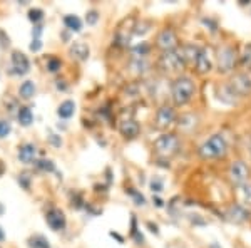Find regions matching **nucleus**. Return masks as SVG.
Returning <instances> with one entry per match:
<instances>
[{"instance_id":"obj_1","label":"nucleus","mask_w":251,"mask_h":248,"mask_svg":"<svg viewBox=\"0 0 251 248\" xmlns=\"http://www.w3.org/2000/svg\"><path fill=\"white\" fill-rule=\"evenodd\" d=\"M196 86L194 81L188 76H179L171 86V99L174 106H186L194 97Z\"/></svg>"},{"instance_id":"obj_2","label":"nucleus","mask_w":251,"mask_h":248,"mask_svg":"<svg viewBox=\"0 0 251 248\" xmlns=\"http://www.w3.org/2000/svg\"><path fill=\"white\" fill-rule=\"evenodd\" d=\"M226 153H228V143L223 134H213L198 149V154L203 160H218V158L226 156Z\"/></svg>"},{"instance_id":"obj_3","label":"nucleus","mask_w":251,"mask_h":248,"mask_svg":"<svg viewBox=\"0 0 251 248\" xmlns=\"http://www.w3.org/2000/svg\"><path fill=\"white\" fill-rule=\"evenodd\" d=\"M157 66H159L166 72H179L186 67V60L183 57V52L181 49L176 51H169L161 54L159 60H157Z\"/></svg>"},{"instance_id":"obj_4","label":"nucleus","mask_w":251,"mask_h":248,"mask_svg":"<svg viewBox=\"0 0 251 248\" xmlns=\"http://www.w3.org/2000/svg\"><path fill=\"white\" fill-rule=\"evenodd\" d=\"M216 62H218V71L221 74H228L231 72L234 66L238 62V54H236V49L231 46H223L218 49V54H216Z\"/></svg>"},{"instance_id":"obj_5","label":"nucleus","mask_w":251,"mask_h":248,"mask_svg":"<svg viewBox=\"0 0 251 248\" xmlns=\"http://www.w3.org/2000/svg\"><path fill=\"white\" fill-rule=\"evenodd\" d=\"M154 149L161 156H171L179 149V138L173 133H164L154 141Z\"/></svg>"},{"instance_id":"obj_6","label":"nucleus","mask_w":251,"mask_h":248,"mask_svg":"<svg viewBox=\"0 0 251 248\" xmlns=\"http://www.w3.org/2000/svg\"><path fill=\"white\" fill-rule=\"evenodd\" d=\"M228 178L233 186L241 188V186H245L250 181V168L246 166L245 161H233L228 169Z\"/></svg>"},{"instance_id":"obj_7","label":"nucleus","mask_w":251,"mask_h":248,"mask_svg":"<svg viewBox=\"0 0 251 248\" xmlns=\"http://www.w3.org/2000/svg\"><path fill=\"white\" fill-rule=\"evenodd\" d=\"M228 84L238 97L248 96L251 92V72L250 71L238 72V74H234L231 79H229Z\"/></svg>"},{"instance_id":"obj_8","label":"nucleus","mask_w":251,"mask_h":248,"mask_svg":"<svg viewBox=\"0 0 251 248\" xmlns=\"http://www.w3.org/2000/svg\"><path fill=\"white\" fill-rule=\"evenodd\" d=\"M177 46H179V40H177L176 32L173 29H163L157 34L156 37V47L161 49L163 52H169V51H176Z\"/></svg>"},{"instance_id":"obj_9","label":"nucleus","mask_w":251,"mask_h":248,"mask_svg":"<svg viewBox=\"0 0 251 248\" xmlns=\"http://www.w3.org/2000/svg\"><path fill=\"white\" fill-rule=\"evenodd\" d=\"M176 111L173 106L163 104L156 112V128L157 129H168L169 126L176 123Z\"/></svg>"},{"instance_id":"obj_10","label":"nucleus","mask_w":251,"mask_h":248,"mask_svg":"<svg viewBox=\"0 0 251 248\" xmlns=\"http://www.w3.org/2000/svg\"><path fill=\"white\" fill-rule=\"evenodd\" d=\"M46 221L54 231H60V230L66 228V215H64V211L59 208L49 210L46 215Z\"/></svg>"},{"instance_id":"obj_11","label":"nucleus","mask_w":251,"mask_h":248,"mask_svg":"<svg viewBox=\"0 0 251 248\" xmlns=\"http://www.w3.org/2000/svg\"><path fill=\"white\" fill-rule=\"evenodd\" d=\"M29 69H30L29 59H27L22 52L15 51L14 54H12V74H19V76L27 74Z\"/></svg>"},{"instance_id":"obj_12","label":"nucleus","mask_w":251,"mask_h":248,"mask_svg":"<svg viewBox=\"0 0 251 248\" xmlns=\"http://www.w3.org/2000/svg\"><path fill=\"white\" fill-rule=\"evenodd\" d=\"M211 69H213V62H211V57H209V51L203 47L200 51V55H198V60H196V71L200 72V74H208Z\"/></svg>"},{"instance_id":"obj_13","label":"nucleus","mask_w":251,"mask_h":248,"mask_svg":"<svg viewBox=\"0 0 251 248\" xmlns=\"http://www.w3.org/2000/svg\"><path fill=\"white\" fill-rule=\"evenodd\" d=\"M119 131H121V134H123L124 138L132 139V138H136L137 134H139L141 128H139V124H137L134 119H124L123 123L119 124Z\"/></svg>"},{"instance_id":"obj_14","label":"nucleus","mask_w":251,"mask_h":248,"mask_svg":"<svg viewBox=\"0 0 251 248\" xmlns=\"http://www.w3.org/2000/svg\"><path fill=\"white\" fill-rule=\"evenodd\" d=\"M228 218L231 220V221L234 223H243V221H246L248 220V211H246V208L243 205H231L229 206V210H228Z\"/></svg>"},{"instance_id":"obj_15","label":"nucleus","mask_w":251,"mask_h":248,"mask_svg":"<svg viewBox=\"0 0 251 248\" xmlns=\"http://www.w3.org/2000/svg\"><path fill=\"white\" fill-rule=\"evenodd\" d=\"M69 52H71L72 57L77 59V60H87V57H89L87 44L80 42V40H75V42L71 46V49H69Z\"/></svg>"},{"instance_id":"obj_16","label":"nucleus","mask_w":251,"mask_h":248,"mask_svg":"<svg viewBox=\"0 0 251 248\" xmlns=\"http://www.w3.org/2000/svg\"><path fill=\"white\" fill-rule=\"evenodd\" d=\"M200 51H201V47H196V46H193V44H188V46L181 47L183 57L186 60V66H188V64L196 66V60H198V55H200Z\"/></svg>"},{"instance_id":"obj_17","label":"nucleus","mask_w":251,"mask_h":248,"mask_svg":"<svg viewBox=\"0 0 251 248\" xmlns=\"http://www.w3.org/2000/svg\"><path fill=\"white\" fill-rule=\"evenodd\" d=\"M35 153H37L35 146L27 143V144H24V146H20V148H19V160L22 163H27V165H29V163L34 161Z\"/></svg>"},{"instance_id":"obj_18","label":"nucleus","mask_w":251,"mask_h":248,"mask_svg":"<svg viewBox=\"0 0 251 248\" xmlns=\"http://www.w3.org/2000/svg\"><path fill=\"white\" fill-rule=\"evenodd\" d=\"M74 112H75L74 101H64V103L60 104L59 109H57V114L60 117H64V119H69L71 116H74Z\"/></svg>"},{"instance_id":"obj_19","label":"nucleus","mask_w":251,"mask_h":248,"mask_svg":"<svg viewBox=\"0 0 251 248\" xmlns=\"http://www.w3.org/2000/svg\"><path fill=\"white\" fill-rule=\"evenodd\" d=\"M64 24H66V27L69 30L79 32L82 29V22H80V19L77 15H66V17H64Z\"/></svg>"},{"instance_id":"obj_20","label":"nucleus","mask_w":251,"mask_h":248,"mask_svg":"<svg viewBox=\"0 0 251 248\" xmlns=\"http://www.w3.org/2000/svg\"><path fill=\"white\" fill-rule=\"evenodd\" d=\"M19 123L22 126H30L34 121V114H32L30 108H19Z\"/></svg>"},{"instance_id":"obj_21","label":"nucleus","mask_w":251,"mask_h":248,"mask_svg":"<svg viewBox=\"0 0 251 248\" xmlns=\"http://www.w3.org/2000/svg\"><path fill=\"white\" fill-rule=\"evenodd\" d=\"M29 248H50V243L42 235H34L29 238Z\"/></svg>"},{"instance_id":"obj_22","label":"nucleus","mask_w":251,"mask_h":248,"mask_svg":"<svg viewBox=\"0 0 251 248\" xmlns=\"http://www.w3.org/2000/svg\"><path fill=\"white\" fill-rule=\"evenodd\" d=\"M34 94H35V84L32 83V81H25V83L20 86V96H22L24 99H30Z\"/></svg>"},{"instance_id":"obj_23","label":"nucleus","mask_w":251,"mask_h":248,"mask_svg":"<svg viewBox=\"0 0 251 248\" xmlns=\"http://www.w3.org/2000/svg\"><path fill=\"white\" fill-rule=\"evenodd\" d=\"M240 196H241L243 205L251 206V181H248L245 186H241L240 188Z\"/></svg>"},{"instance_id":"obj_24","label":"nucleus","mask_w":251,"mask_h":248,"mask_svg":"<svg viewBox=\"0 0 251 248\" xmlns=\"http://www.w3.org/2000/svg\"><path fill=\"white\" fill-rule=\"evenodd\" d=\"M149 51H151V47H149V44L141 42L139 46H136L134 49H132V54H134L137 59H143V57H146V55L149 54Z\"/></svg>"},{"instance_id":"obj_25","label":"nucleus","mask_w":251,"mask_h":248,"mask_svg":"<svg viewBox=\"0 0 251 248\" xmlns=\"http://www.w3.org/2000/svg\"><path fill=\"white\" fill-rule=\"evenodd\" d=\"M240 59H241V66L243 67L251 69V44L245 47V52H243V54L240 55Z\"/></svg>"},{"instance_id":"obj_26","label":"nucleus","mask_w":251,"mask_h":248,"mask_svg":"<svg viewBox=\"0 0 251 248\" xmlns=\"http://www.w3.org/2000/svg\"><path fill=\"white\" fill-rule=\"evenodd\" d=\"M132 67H134L137 72H141V74H143V72L148 71L149 62L146 60V57H143V59H137V57H136L134 60H132Z\"/></svg>"},{"instance_id":"obj_27","label":"nucleus","mask_w":251,"mask_h":248,"mask_svg":"<svg viewBox=\"0 0 251 248\" xmlns=\"http://www.w3.org/2000/svg\"><path fill=\"white\" fill-rule=\"evenodd\" d=\"M35 166H37L39 169H42V171H54L55 169L54 163L50 160H37L35 161Z\"/></svg>"},{"instance_id":"obj_28","label":"nucleus","mask_w":251,"mask_h":248,"mask_svg":"<svg viewBox=\"0 0 251 248\" xmlns=\"http://www.w3.org/2000/svg\"><path fill=\"white\" fill-rule=\"evenodd\" d=\"M44 19V10L42 9H30L29 10V20L32 22H40V20Z\"/></svg>"},{"instance_id":"obj_29","label":"nucleus","mask_w":251,"mask_h":248,"mask_svg":"<svg viewBox=\"0 0 251 248\" xmlns=\"http://www.w3.org/2000/svg\"><path fill=\"white\" fill-rule=\"evenodd\" d=\"M62 67V62H60V59H57V57H50L47 60V69L50 72H57L59 69Z\"/></svg>"},{"instance_id":"obj_30","label":"nucleus","mask_w":251,"mask_h":248,"mask_svg":"<svg viewBox=\"0 0 251 248\" xmlns=\"http://www.w3.org/2000/svg\"><path fill=\"white\" fill-rule=\"evenodd\" d=\"M127 193H129V194H131V196H132V198H134V200H136V205H141V206H143V205H144V203H146V200H144V196H143V194H141V193H137V191H136V190L129 188V190H127Z\"/></svg>"},{"instance_id":"obj_31","label":"nucleus","mask_w":251,"mask_h":248,"mask_svg":"<svg viewBox=\"0 0 251 248\" xmlns=\"http://www.w3.org/2000/svg\"><path fill=\"white\" fill-rule=\"evenodd\" d=\"M151 190H152V193H161V191H163V180H159V178H152Z\"/></svg>"},{"instance_id":"obj_32","label":"nucleus","mask_w":251,"mask_h":248,"mask_svg":"<svg viewBox=\"0 0 251 248\" xmlns=\"http://www.w3.org/2000/svg\"><path fill=\"white\" fill-rule=\"evenodd\" d=\"M99 20V14H97V10H89L87 15H86V22L89 26H94V24Z\"/></svg>"},{"instance_id":"obj_33","label":"nucleus","mask_w":251,"mask_h":248,"mask_svg":"<svg viewBox=\"0 0 251 248\" xmlns=\"http://www.w3.org/2000/svg\"><path fill=\"white\" fill-rule=\"evenodd\" d=\"M12 126L9 121H0V138H5L10 133Z\"/></svg>"},{"instance_id":"obj_34","label":"nucleus","mask_w":251,"mask_h":248,"mask_svg":"<svg viewBox=\"0 0 251 248\" xmlns=\"http://www.w3.org/2000/svg\"><path fill=\"white\" fill-rule=\"evenodd\" d=\"M29 181H30V176L27 173H24V174H20V176H19V183H22L25 190H29Z\"/></svg>"},{"instance_id":"obj_35","label":"nucleus","mask_w":251,"mask_h":248,"mask_svg":"<svg viewBox=\"0 0 251 248\" xmlns=\"http://www.w3.org/2000/svg\"><path fill=\"white\" fill-rule=\"evenodd\" d=\"M40 47H42V42H40V39H34V40H32V44H30V51L37 52V51H40Z\"/></svg>"},{"instance_id":"obj_36","label":"nucleus","mask_w":251,"mask_h":248,"mask_svg":"<svg viewBox=\"0 0 251 248\" xmlns=\"http://www.w3.org/2000/svg\"><path fill=\"white\" fill-rule=\"evenodd\" d=\"M32 34H34V37H35V39H39V37H40V34H42V27H40V26L34 27V30H32Z\"/></svg>"},{"instance_id":"obj_37","label":"nucleus","mask_w":251,"mask_h":248,"mask_svg":"<svg viewBox=\"0 0 251 248\" xmlns=\"http://www.w3.org/2000/svg\"><path fill=\"white\" fill-rule=\"evenodd\" d=\"M50 141H52V143H54L55 146H60V139H57V138H55V134H50Z\"/></svg>"},{"instance_id":"obj_38","label":"nucleus","mask_w":251,"mask_h":248,"mask_svg":"<svg viewBox=\"0 0 251 248\" xmlns=\"http://www.w3.org/2000/svg\"><path fill=\"white\" fill-rule=\"evenodd\" d=\"M111 237H114L116 240H117V242H119V243H123L124 242V240H123V237H121V235H117V233H114V231H111Z\"/></svg>"},{"instance_id":"obj_39","label":"nucleus","mask_w":251,"mask_h":248,"mask_svg":"<svg viewBox=\"0 0 251 248\" xmlns=\"http://www.w3.org/2000/svg\"><path fill=\"white\" fill-rule=\"evenodd\" d=\"M148 226H149V228H151V231H152V233H156V235L159 233V231H157V226H156V225H152L151 221L148 223Z\"/></svg>"},{"instance_id":"obj_40","label":"nucleus","mask_w":251,"mask_h":248,"mask_svg":"<svg viewBox=\"0 0 251 248\" xmlns=\"http://www.w3.org/2000/svg\"><path fill=\"white\" fill-rule=\"evenodd\" d=\"M154 203H156V206H157V208H161V206H163V201H161L159 198H156Z\"/></svg>"},{"instance_id":"obj_41","label":"nucleus","mask_w":251,"mask_h":248,"mask_svg":"<svg viewBox=\"0 0 251 248\" xmlns=\"http://www.w3.org/2000/svg\"><path fill=\"white\" fill-rule=\"evenodd\" d=\"M3 169H5V166H3V163H2V161H0V174H2V173H3Z\"/></svg>"},{"instance_id":"obj_42","label":"nucleus","mask_w":251,"mask_h":248,"mask_svg":"<svg viewBox=\"0 0 251 248\" xmlns=\"http://www.w3.org/2000/svg\"><path fill=\"white\" fill-rule=\"evenodd\" d=\"M0 240H3V231H2V228H0Z\"/></svg>"},{"instance_id":"obj_43","label":"nucleus","mask_w":251,"mask_h":248,"mask_svg":"<svg viewBox=\"0 0 251 248\" xmlns=\"http://www.w3.org/2000/svg\"><path fill=\"white\" fill-rule=\"evenodd\" d=\"M2 210H3V208H2V205H0V213H2Z\"/></svg>"},{"instance_id":"obj_44","label":"nucleus","mask_w":251,"mask_h":248,"mask_svg":"<svg viewBox=\"0 0 251 248\" xmlns=\"http://www.w3.org/2000/svg\"><path fill=\"white\" fill-rule=\"evenodd\" d=\"M250 72H251V69H250Z\"/></svg>"}]
</instances>
